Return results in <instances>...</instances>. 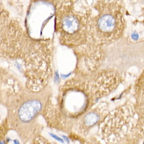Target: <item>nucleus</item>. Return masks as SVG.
<instances>
[{
	"label": "nucleus",
	"mask_w": 144,
	"mask_h": 144,
	"mask_svg": "<svg viewBox=\"0 0 144 144\" xmlns=\"http://www.w3.org/2000/svg\"><path fill=\"white\" fill-rule=\"evenodd\" d=\"M96 83L82 79H71L60 87L55 105L49 110H45L47 119L52 124L63 130H73L83 115L95 104V99L103 92L101 87Z\"/></svg>",
	"instance_id": "f257e3e1"
},
{
	"label": "nucleus",
	"mask_w": 144,
	"mask_h": 144,
	"mask_svg": "<svg viewBox=\"0 0 144 144\" xmlns=\"http://www.w3.org/2000/svg\"><path fill=\"white\" fill-rule=\"evenodd\" d=\"M51 96L50 87L33 90L22 87L8 102V124L25 143H32L41 132L38 118L43 115Z\"/></svg>",
	"instance_id": "f03ea898"
},
{
	"label": "nucleus",
	"mask_w": 144,
	"mask_h": 144,
	"mask_svg": "<svg viewBox=\"0 0 144 144\" xmlns=\"http://www.w3.org/2000/svg\"><path fill=\"white\" fill-rule=\"evenodd\" d=\"M94 8L96 14L89 11L87 41L99 46L117 41L126 27L122 0H97Z\"/></svg>",
	"instance_id": "7ed1b4c3"
},
{
	"label": "nucleus",
	"mask_w": 144,
	"mask_h": 144,
	"mask_svg": "<svg viewBox=\"0 0 144 144\" xmlns=\"http://www.w3.org/2000/svg\"><path fill=\"white\" fill-rule=\"evenodd\" d=\"M75 2L61 7L55 17V30L62 45L76 48L87 43L88 39V17L90 9L84 12L76 10Z\"/></svg>",
	"instance_id": "20e7f679"
},
{
	"label": "nucleus",
	"mask_w": 144,
	"mask_h": 144,
	"mask_svg": "<svg viewBox=\"0 0 144 144\" xmlns=\"http://www.w3.org/2000/svg\"><path fill=\"white\" fill-rule=\"evenodd\" d=\"M137 112L131 104H125L111 112L100 123L102 136L106 143L120 144L136 141L143 136V129L138 127Z\"/></svg>",
	"instance_id": "39448f33"
},
{
	"label": "nucleus",
	"mask_w": 144,
	"mask_h": 144,
	"mask_svg": "<svg viewBox=\"0 0 144 144\" xmlns=\"http://www.w3.org/2000/svg\"><path fill=\"white\" fill-rule=\"evenodd\" d=\"M19 26L9 19V15L0 0V56L12 57L22 51L24 38Z\"/></svg>",
	"instance_id": "423d86ee"
},
{
	"label": "nucleus",
	"mask_w": 144,
	"mask_h": 144,
	"mask_svg": "<svg viewBox=\"0 0 144 144\" xmlns=\"http://www.w3.org/2000/svg\"><path fill=\"white\" fill-rule=\"evenodd\" d=\"M107 114V107L105 104H99L93 106L87 112L79 121L76 124L74 129L79 134L85 135L94 125L101 123Z\"/></svg>",
	"instance_id": "0eeeda50"
}]
</instances>
